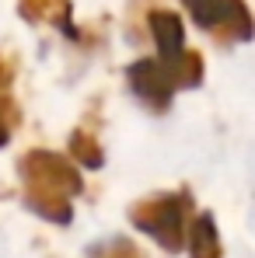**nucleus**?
Listing matches in <instances>:
<instances>
[{
	"instance_id": "f257e3e1",
	"label": "nucleus",
	"mask_w": 255,
	"mask_h": 258,
	"mask_svg": "<svg viewBox=\"0 0 255 258\" xmlns=\"http://www.w3.org/2000/svg\"><path fill=\"white\" fill-rule=\"evenodd\" d=\"M21 181H25V203L32 213H39L49 223H70L74 213L70 203L84 188L70 161L49 150H32L21 157Z\"/></svg>"
},
{
	"instance_id": "f03ea898",
	"label": "nucleus",
	"mask_w": 255,
	"mask_h": 258,
	"mask_svg": "<svg viewBox=\"0 0 255 258\" xmlns=\"http://www.w3.org/2000/svg\"><path fill=\"white\" fill-rule=\"evenodd\" d=\"M129 220L136 230L154 237L165 251H178L185 244L189 227V199L185 196H150L129 210Z\"/></svg>"
},
{
	"instance_id": "7ed1b4c3",
	"label": "nucleus",
	"mask_w": 255,
	"mask_h": 258,
	"mask_svg": "<svg viewBox=\"0 0 255 258\" xmlns=\"http://www.w3.org/2000/svg\"><path fill=\"white\" fill-rule=\"evenodd\" d=\"M185 11L199 28H207L217 39H238L245 42L252 35V18L241 0H182Z\"/></svg>"
},
{
	"instance_id": "20e7f679",
	"label": "nucleus",
	"mask_w": 255,
	"mask_h": 258,
	"mask_svg": "<svg viewBox=\"0 0 255 258\" xmlns=\"http://www.w3.org/2000/svg\"><path fill=\"white\" fill-rule=\"evenodd\" d=\"M129 84L136 91V98L150 108H168L175 87H182L178 81V63H165V59H136L129 67Z\"/></svg>"
},
{
	"instance_id": "39448f33",
	"label": "nucleus",
	"mask_w": 255,
	"mask_h": 258,
	"mask_svg": "<svg viewBox=\"0 0 255 258\" xmlns=\"http://www.w3.org/2000/svg\"><path fill=\"white\" fill-rule=\"evenodd\" d=\"M150 35H154V42H158V59L175 63V59L185 56V32H182L178 14H171V11H154V14H150Z\"/></svg>"
},
{
	"instance_id": "423d86ee",
	"label": "nucleus",
	"mask_w": 255,
	"mask_h": 258,
	"mask_svg": "<svg viewBox=\"0 0 255 258\" xmlns=\"http://www.w3.org/2000/svg\"><path fill=\"white\" fill-rule=\"evenodd\" d=\"M185 241H189V251L192 258H220V234H217V223L210 213H199L189 227H185Z\"/></svg>"
},
{
	"instance_id": "0eeeda50",
	"label": "nucleus",
	"mask_w": 255,
	"mask_h": 258,
	"mask_svg": "<svg viewBox=\"0 0 255 258\" xmlns=\"http://www.w3.org/2000/svg\"><path fill=\"white\" fill-rule=\"evenodd\" d=\"M11 122H14V105H11V70L0 59V147L11 136Z\"/></svg>"
},
{
	"instance_id": "6e6552de",
	"label": "nucleus",
	"mask_w": 255,
	"mask_h": 258,
	"mask_svg": "<svg viewBox=\"0 0 255 258\" xmlns=\"http://www.w3.org/2000/svg\"><path fill=\"white\" fill-rule=\"evenodd\" d=\"M25 14L35 18V21L49 18L53 25H60L67 18V0H25Z\"/></svg>"
},
{
	"instance_id": "1a4fd4ad",
	"label": "nucleus",
	"mask_w": 255,
	"mask_h": 258,
	"mask_svg": "<svg viewBox=\"0 0 255 258\" xmlns=\"http://www.w3.org/2000/svg\"><path fill=\"white\" fill-rule=\"evenodd\" d=\"M94 258H143L133 244H129L126 237H112L109 244H101V248H94Z\"/></svg>"
}]
</instances>
